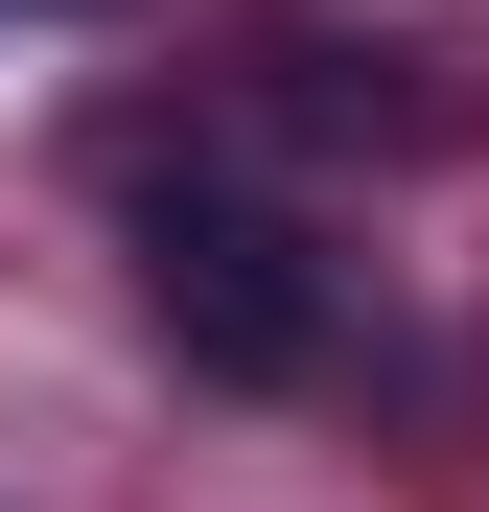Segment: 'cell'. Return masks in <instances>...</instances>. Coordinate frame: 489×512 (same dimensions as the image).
<instances>
[{
  "label": "cell",
  "mask_w": 489,
  "mask_h": 512,
  "mask_svg": "<svg viewBox=\"0 0 489 512\" xmlns=\"http://www.w3.org/2000/svg\"><path fill=\"white\" fill-rule=\"evenodd\" d=\"M140 303H163V350L233 373V396H303L326 350H350L326 233H303V210H257V187H140Z\"/></svg>",
  "instance_id": "1"
}]
</instances>
